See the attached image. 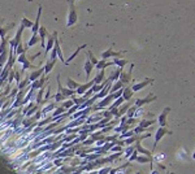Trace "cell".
<instances>
[{"mask_svg": "<svg viewBox=\"0 0 195 174\" xmlns=\"http://www.w3.org/2000/svg\"><path fill=\"white\" fill-rule=\"evenodd\" d=\"M26 70H35V65H34L31 61H29V60L21 65V70L20 71H21V74H23Z\"/></svg>", "mask_w": 195, "mask_h": 174, "instance_id": "d4e9b609", "label": "cell"}, {"mask_svg": "<svg viewBox=\"0 0 195 174\" xmlns=\"http://www.w3.org/2000/svg\"><path fill=\"white\" fill-rule=\"evenodd\" d=\"M135 161L139 162V164H146V162L152 161V157H148V156H146V155H138V157H136Z\"/></svg>", "mask_w": 195, "mask_h": 174, "instance_id": "8d00e7d4", "label": "cell"}, {"mask_svg": "<svg viewBox=\"0 0 195 174\" xmlns=\"http://www.w3.org/2000/svg\"><path fill=\"white\" fill-rule=\"evenodd\" d=\"M125 55V51H120V52H113V48L109 47L107 51H103L101 52V59L103 60H108L109 57H113V59H116V57H119V59H121V56Z\"/></svg>", "mask_w": 195, "mask_h": 174, "instance_id": "5b68a950", "label": "cell"}, {"mask_svg": "<svg viewBox=\"0 0 195 174\" xmlns=\"http://www.w3.org/2000/svg\"><path fill=\"white\" fill-rule=\"evenodd\" d=\"M17 92H18V89H17V87H16V89H13V90H11V94H9V98H16Z\"/></svg>", "mask_w": 195, "mask_h": 174, "instance_id": "91938a15", "label": "cell"}, {"mask_svg": "<svg viewBox=\"0 0 195 174\" xmlns=\"http://www.w3.org/2000/svg\"><path fill=\"white\" fill-rule=\"evenodd\" d=\"M52 98H53V101H55V103H61V101H64V100L66 99L65 96L62 95V94H61V92H60V91H58V90H57V92H56L55 95L52 96Z\"/></svg>", "mask_w": 195, "mask_h": 174, "instance_id": "60d3db41", "label": "cell"}, {"mask_svg": "<svg viewBox=\"0 0 195 174\" xmlns=\"http://www.w3.org/2000/svg\"><path fill=\"white\" fill-rule=\"evenodd\" d=\"M156 121H158V120H148V118H142V120H139V121H138V126L143 127V129L146 130V129H148L150 126H152L154 124H156Z\"/></svg>", "mask_w": 195, "mask_h": 174, "instance_id": "d6986e66", "label": "cell"}, {"mask_svg": "<svg viewBox=\"0 0 195 174\" xmlns=\"http://www.w3.org/2000/svg\"><path fill=\"white\" fill-rule=\"evenodd\" d=\"M122 98L125 101H129L134 98V91L131 90V87H124V92H122Z\"/></svg>", "mask_w": 195, "mask_h": 174, "instance_id": "44dd1931", "label": "cell"}, {"mask_svg": "<svg viewBox=\"0 0 195 174\" xmlns=\"http://www.w3.org/2000/svg\"><path fill=\"white\" fill-rule=\"evenodd\" d=\"M94 86V79L92 81H89V82H86V83H83V85H80V87L76 90V94L77 95H80V96H82L87 90L90 89V87H92Z\"/></svg>", "mask_w": 195, "mask_h": 174, "instance_id": "e0dca14e", "label": "cell"}, {"mask_svg": "<svg viewBox=\"0 0 195 174\" xmlns=\"http://www.w3.org/2000/svg\"><path fill=\"white\" fill-rule=\"evenodd\" d=\"M87 59L90 60V62H91V64L94 65V66L98 64V61H99V60H98L94 55H92V52H91V51H87Z\"/></svg>", "mask_w": 195, "mask_h": 174, "instance_id": "681fc988", "label": "cell"}, {"mask_svg": "<svg viewBox=\"0 0 195 174\" xmlns=\"http://www.w3.org/2000/svg\"><path fill=\"white\" fill-rule=\"evenodd\" d=\"M30 85V81H29V77H25L23 79H21V82L17 85V89L18 90H23V89H26V87Z\"/></svg>", "mask_w": 195, "mask_h": 174, "instance_id": "f35d334b", "label": "cell"}, {"mask_svg": "<svg viewBox=\"0 0 195 174\" xmlns=\"http://www.w3.org/2000/svg\"><path fill=\"white\" fill-rule=\"evenodd\" d=\"M33 23H34V22H33L31 20H29L26 16H23V17L21 18V25H20V26L23 27V29H30V30H31Z\"/></svg>", "mask_w": 195, "mask_h": 174, "instance_id": "1f68e13d", "label": "cell"}, {"mask_svg": "<svg viewBox=\"0 0 195 174\" xmlns=\"http://www.w3.org/2000/svg\"><path fill=\"white\" fill-rule=\"evenodd\" d=\"M136 141H138L136 135H133V137H130V138L124 139V146H131V144H134Z\"/></svg>", "mask_w": 195, "mask_h": 174, "instance_id": "7dc6e473", "label": "cell"}, {"mask_svg": "<svg viewBox=\"0 0 195 174\" xmlns=\"http://www.w3.org/2000/svg\"><path fill=\"white\" fill-rule=\"evenodd\" d=\"M21 71L20 70H14V82H16V83L18 85L20 82H21Z\"/></svg>", "mask_w": 195, "mask_h": 174, "instance_id": "11a10c76", "label": "cell"}, {"mask_svg": "<svg viewBox=\"0 0 195 174\" xmlns=\"http://www.w3.org/2000/svg\"><path fill=\"white\" fill-rule=\"evenodd\" d=\"M53 37H55V44H53V48H55L56 52H57V57L60 59L61 62H65L64 55H62V51H61V47H60V42H58V33L53 31Z\"/></svg>", "mask_w": 195, "mask_h": 174, "instance_id": "8fae6325", "label": "cell"}, {"mask_svg": "<svg viewBox=\"0 0 195 174\" xmlns=\"http://www.w3.org/2000/svg\"><path fill=\"white\" fill-rule=\"evenodd\" d=\"M146 114H147V113H146L142 108H136L135 114H134V118H136V120H139V118H144V117H146Z\"/></svg>", "mask_w": 195, "mask_h": 174, "instance_id": "bcb514c9", "label": "cell"}, {"mask_svg": "<svg viewBox=\"0 0 195 174\" xmlns=\"http://www.w3.org/2000/svg\"><path fill=\"white\" fill-rule=\"evenodd\" d=\"M130 103H126V104H122L121 107H119V114H117V118H120V117H122V116L126 113V110L129 109V107H130Z\"/></svg>", "mask_w": 195, "mask_h": 174, "instance_id": "e575fe53", "label": "cell"}, {"mask_svg": "<svg viewBox=\"0 0 195 174\" xmlns=\"http://www.w3.org/2000/svg\"><path fill=\"white\" fill-rule=\"evenodd\" d=\"M39 42H41V38H39L38 34H31V38H30V40L26 43V46H27L29 48H31V47H34L35 44H38Z\"/></svg>", "mask_w": 195, "mask_h": 174, "instance_id": "4316f807", "label": "cell"}, {"mask_svg": "<svg viewBox=\"0 0 195 174\" xmlns=\"http://www.w3.org/2000/svg\"><path fill=\"white\" fill-rule=\"evenodd\" d=\"M111 166H103L100 170H98V174H109Z\"/></svg>", "mask_w": 195, "mask_h": 174, "instance_id": "9f6ffc18", "label": "cell"}, {"mask_svg": "<svg viewBox=\"0 0 195 174\" xmlns=\"http://www.w3.org/2000/svg\"><path fill=\"white\" fill-rule=\"evenodd\" d=\"M77 110H80V105H76V104H74L72 108L68 109L66 112H68V114H69V116H72V114H74V113L77 112Z\"/></svg>", "mask_w": 195, "mask_h": 174, "instance_id": "db71d44e", "label": "cell"}, {"mask_svg": "<svg viewBox=\"0 0 195 174\" xmlns=\"http://www.w3.org/2000/svg\"><path fill=\"white\" fill-rule=\"evenodd\" d=\"M190 155H189V152L186 151L185 148H181L179 149V152L177 153V157L179 158V160H182V161H190Z\"/></svg>", "mask_w": 195, "mask_h": 174, "instance_id": "4dcf8cb0", "label": "cell"}, {"mask_svg": "<svg viewBox=\"0 0 195 174\" xmlns=\"http://www.w3.org/2000/svg\"><path fill=\"white\" fill-rule=\"evenodd\" d=\"M14 81V69L12 68L11 70H9V74H8V78H7V82L9 85H12V82Z\"/></svg>", "mask_w": 195, "mask_h": 174, "instance_id": "f5cc1de1", "label": "cell"}, {"mask_svg": "<svg viewBox=\"0 0 195 174\" xmlns=\"http://www.w3.org/2000/svg\"><path fill=\"white\" fill-rule=\"evenodd\" d=\"M44 74V66H42V68H38V69H35V70H33L30 74H29L27 77H29V81H30V83L31 82H34V81H37L38 78H41V77Z\"/></svg>", "mask_w": 195, "mask_h": 174, "instance_id": "7c38bea8", "label": "cell"}, {"mask_svg": "<svg viewBox=\"0 0 195 174\" xmlns=\"http://www.w3.org/2000/svg\"><path fill=\"white\" fill-rule=\"evenodd\" d=\"M52 164L55 165L56 168H58V166H62L64 165V160H62L61 157H55L53 158V161H52Z\"/></svg>", "mask_w": 195, "mask_h": 174, "instance_id": "f907efd6", "label": "cell"}, {"mask_svg": "<svg viewBox=\"0 0 195 174\" xmlns=\"http://www.w3.org/2000/svg\"><path fill=\"white\" fill-rule=\"evenodd\" d=\"M170 110H172V108H170V107H165V108L163 109V112L159 114V117H158V124H159V126H161V127H168V121H167V118H168V114H169Z\"/></svg>", "mask_w": 195, "mask_h": 174, "instance_id": "277c9868", "label": "cell"}, {"mask_svg": "<svg viewBox=\"0 0 195 174\" xmlns=\"http://www.w3.org/2000/svg\"><path fill=\"white\" fill-rule=\"evenodd\" d=\"M124 87H125V85H124L120 79L116 81V82H113V83H112V87H111V90H109V94H113V92H116V91L124 89Z\"/></svg>", "mask_w": 195, "mask_h": 174, "instance_id": "484cf974", "label": "cell"}, {"mask_svg": "<svg viewBox=\"0 0 195 174\" xmlns=\"http://www.w3.org/2000/svg\"><path fill=\"white\" fill-rule=\"evenodd\" d=\"M74 2H76V0H74Z\"/></svg>", "mask_w": 195, "mask_h": 174, "instance_id": "03108f58", "label": "cell"}, {"mask_svg": "<svg viewBox=\"0 0 195 174\" xmlns=\"http://www.w3.org/2000/svg\"><path fill=\"white\" fill-rule=\"evenodd\" d=\"M86 46H87V44H82V46H78V47H77V50H76V51L73 52V54H72V55L69 56V59H68V60H65V62H64V64H65V65H69V64H70V61H72L73 59H76V57H77V55L80 54V52H81L82 50H83V48H85Z\"/></svg>", "mask_w": 195, "mask_h": 174, "instance_id": "7402d4cb", "label": "cell"}, {"mask_svg": "<svg viewBox=\"0 0 195 174\" xmlns=\"http://www.w3.org/2000/svg\"><path fill=\"white\" fill-rule=\"evenodd\" d=\"M134 66H135L134 64H130V66H129V71H122V70H121V74H120V78H119V79L122 82L124 85H128L129 82L133 79V77H131V75H133V69H134Z\"/></svg>", "mask_w": 195, "mask_h": 174, "instance_id": "8992f818", "label": "cell"}, {"mask_svg": "<svg viewBox=\"0 0 195 174\" xmlns=\"http://www.w3.org/2000/svg\"><path fill=\"white\" fill-rule=\"evenodd\" d=\"M173 133L168 130V127H161L159 126V129L156 130V134H155V142H154V146H152V149H151V152H155L156 151V147H158L159 142L161 141V139L165 137V135H172Z\"/></svg>", "mask_w": 195, "mask_h": 174, "instance_id": "7a4b0ae2", "label": "cell"}, {"mask_svg": "<svg viewBox=\"0 0 195 174\" xmlns=\"http://www.w3.org/2000/svg\"><path fill=\"white\" fill-rule=\"evenodd\" d=\"M112 62H113V65H116V66H119L120 69H122V68L128 64V61H126L125 59H119V57H116V59H113L112 60Z\"/></svg>", "mask_w": 195, "mask_h": 174, "instance_id": "d590c367", "label": "cell"}, {"mask_svg": "<svg viewBox=\"0 0 195 174\" xmlns=\"http://www.w3.org/2000/svg\"><path fill=\"white\" fill-rule=\"evenodd\" d=\"M56 104H57V103H55V101H48L47 104L43 105L42 109H41L42 116H48V113H52L53 109L56 108Z\"/></svg>", "mask_w": 195, "mask_h": 174, "instance_id": "5bb4252c", "label": "cell"}, {"mask_svg": "<svg viewBox=\"0 0 195 174\" xmlns=\"http://www.w3.org/2000/svg\"><path fill=\"white\" fill-rule=\"evenodd\" d=\"M46 81H47V77L43 74L41 78H38L37 81H34V82H31L30 83V87L33 90H39V89H42V87H44V83H46Z\"/></svg>", "mask_w": 195, "mask_h": 174, "instance_id": "2e32d148", "label": "cell"}, {"mask_svg": "<svg viewBox=\"0 0 195 174\" xmlns=\"http://www.w3.org/2000/svg\"><path fill=\"white\" fill-rule=\"evenodd\" d=\"M165 158H167V155H165L164 152H161V153H156L155 156H152V161H156V162H161V161H164Z\"/></svg>", "mask_w": 195, "mask_h": 174, "instance_id": "b9f144b4", "label": "cell"}, {"mask_svg": "<svg viewBox=\"0 0 195 174\" xmlns=\"http://www.w3.org/2000/svg\"><path fill=\"white\" fill-rule=\"evenodd\" d=\"M29 50V47L26 44H22V42L20 43V44L16 47V50H14V54H16L17 56L22 55V54H26V51Z\"/></svg>", "mask_w": 195, "mask_h": 174, "instance_id": "d6a6232c", "label": "cell"}, {"mask_svg": "<svg viewBox=\"0 0 195 174\" xmlns=\"http://www.w3.org/2000/svg\"><path fill=\"white\" fill-rule=\"evenodd\" d=\"M50 60H56V57H57V52H56V50L55 48H52L51 50V52H50Z\"/></svg>", "mask_w": 195, "mask_h": 174, "instance_id": "6f0895ef", "label": "cell"}, {"mask_svg": "<svg viewBox=\"0 0 195 174\" xmlns=\"http://www.w3.org/2000/svg\"><path fill=\"white\" fill-rule=\"evenodd\" d=\"M25 30L23 27L20 26L17 29V33H16V35H14L13 39H9V47L12 48V50H16V47L21 43V38H22V31Z\"/></svg>", "mask_w": 195, "mask_h": 174, "instance_id": "52a82bcc", "label": "cell"}, {"mask_svg": "<svg viewBox=\"0 0 195 174\" xmlns=\"http://www.w3.org/2000/svg\"><path fill=\"white\" fill-rule=\"evenodd\" d=\"M154 82H155L154 78H144L142 82H138V83H135V85L131 86V90H133L134 92H138V91L144 89V87H147L150 83H154Z\"/></svg>", "mask_w": 195, "mask_h": 174, "instance_id": "30bf717a", "label": "cell"}, {"mask_svg": "<svg viewBox=\"0 0 195 174\" xmlns=\"http://www.w3.org/2000/svg\"><path fill=\"white\" fill-rule=\"evenodd\" d=\"M111 65H113V62L112 61H107V60H101V61H98V64L95 65V68L98 70H104L105 68H108V66H111Z\"/></svg>", "mask_w": 195, "mask_h": 174, "instance_id": "f546056e", "label": "cell"}, {"mask_svg": "<svg viewBox=\"0 0 195 174\" xmlns=\"http://www.w3.org/2000/svg\"><path fill=\"white\" fill-rule=\"evenodd\" d=\"M142 141H136L135 142V149L138 151V153H140V155H146V156H148V157H152V152L151 151H148V149H146L143 146H142V143H140Z\"/></svg>", "mask_w": 195, "mask_h": 174, "instance_id": "ac0fdd59", "label": "cell"}, {"mask_svg": "<svg viewBox=\"0 0 195 174\" xmlns=\"http://www.w3.org/2000/svg\"><path fill=\"white\" fill-rule=\"evenodd\" d=\"M135 174H143V173H142V172H136Z\"/></svg>", "mask_w": 195, "mask_h": 174, "instance_id": "be15d7a7", "label": "cell"}, {"mask_svg": "<svg viewBox=\"0 0 195 174\" xmlns=\"http://www.w3.org/2000/svg\"><path fill=\"white\" fill-rule=\"evenodd\" d=\"M105 79H107V78H105L104 70H99V73H98L96 77L94 78V85H100V83H103Z\"/></svg>", "mask_w": 195, "mask_h": 174, "instance_id": "f1b7e54d", "label": "cell"}, {"mask_svg": "<svg viewBox=\"0 0 195 174\" xmlns=\"http://www.w3.org/2000/svg\"><path fill=\"white\" fill-rule=\"evenodd\" d=\"M66 87H68V89H70V90H77L78 87H80V83L76 82V81H73L72 78L68 77V78H66Z\"/></svg>", "mask_w": 195, "mask_h": 174, "instance_id": "836d02e7", "label": "cell"}, {"mask_svg": "<svg viewBox=\"0 0 195 174\" xmlns=\"http://www.w3.org/2000/svg\"><path fill=\"white\" fill-rule=\"evenodd\" d=\"M94 68H95V66L91 64L90 60H89V59H86V61L83 62V70L86 71V75H87V77H90V75H91V71L94 70Z\"/></svg>", "mask_w": 195, "mask_h": 174, "instance_id": "83f0119b", "label": "cell"}, {"mask_svg": "<svg viewBox=\"0 0 195 174\" xmlns=\"http://www.w3.org/2000/svg\"><path fill=\"white\" fill-rule=\"evenodd\" d=\"M138 155H139V153H138V151L135 149V151L130 155V157L128 158V160H129V161H135V160H136V157H138Z\"/></svg>", "mask_w": 195, "mask_h": 174, "instance_id": "680465c9", "label": "cell"}, {"mask_svg": "<svg viewBox=\"0 0 195 174\" xmlns=\"http://www.w3.org/2000/svg\"><path fill=\"white\" fill-rule=\"evenodd\" d=\"M156 99V95L152 94V92H150L147 96H144V98H136L135 101H134V105L135 107H138V108H142L144 104H148V103H152V101H155Z\"/></svg>", "mask_w": 195, "mask_h": 174, "instance_id": "3957f363", "label": "cell"}, {"mask_svg": "<svg viewBox=\"0 0 195 174\" xmlns=\"http://www.w3.org/2000/svg\"><path fill=\"white\" fill-rule=\"evenodd\" d=\"M53 44H55V37H53V33H52V34H48V35H47L46 48H44V55H46V57L48 56V54H50L51 50L53 48Z\"/></svg>", "mask_w": 195, "mask_h": 174, "instance_id": "4fadbf2b", "label": "cell"}, {"mask_svg": "<svg viewBox=\"0 0 195 174\" xmlns=\"http://www.w3.org/2000/svg\"><path fill=\"white\" fill-rule=\"evenodd\" d=\"M121 70L122 69H120V68H117L116 70H113L112 73L109 74V77H107V79H108L109 82H116V81H119V78H120V74H121Z\"/></svg>", "mask_w": 195, "mask_h": 174, "instance_id": "603a6c76", "label": "cell"}, {"mask_svg": "<svg viewBox=\"0 0 195 174\" xmlns=\"http://www.w3.org/2000/svg\"><path fill=\"white\" fill-rule=\"evenodd\" d=\"M134 151H135V146H134V144H131V146H126L125 152L122 153V155H124V157H125V158H129V157H130V155L133 153Z\"/></svg>", "mask_w": 195, "mask_h": 174, "instance_id": "74e56055", "label": "cell"}, {"mask_svg": "<svg viewBox=\"0 0 195 174\" xmlns=\"http://www.w3.org/2000/svg\"><path fill=\"white\" fill-rule=\"evenodd\" d=\"M27 60H29V57L26 56V54H22V55H20V56H17V60H16V61L18 62V64H21V65H22L23 62H26Z\"/></svg>", "mask_w": 195, "mask_h": 174, "instance_id": "816d5d0a", "label": "cell"}, {"mask_svg": "<svg viewBox=\"0 0 195 174\" xmlns=\"http://www.w3.org/2000/svg\"><path fill=\"white\" fill-rule=\"evenodd\" d=\"M151 174H165V173L164 172L161 173L160 170H158V169H156V170H155V169H151Z\"/></svg>", "mask_w": 195, "mask_h": 174, "instance_id": "94428289", "label": "cell"}, {"mask_svg": "<svg viewBox=\"0 0 195 174\" xmlns=\"http://www.w3.org/2000/svg\"><path fill=\"white\" fill-rule=\"evenodd\" d=\"M136 108H138V107H135L134 104H133V105H130V107H129V109L126 110L125 116H126V117H128V118H133V117H134V114H135V110H136Z\"/></svg>", "mask_w": 195, "mask_h": 174, "instance_id": "ab89813d", "label": "cell"}, {"mask_svg": "<svg viewBox=\"0 0 195 174\" xmlns=\"http://www.w3.org/2000/svg\"><path fill=\"white\" fill-rule=\"evenodd\" d=\"M78 14L74 5V0H69V9H68V17H66V27H72L77 23Z\"/></svg>", "mask_w": 195, "mask_h": 174, "instance_id": "6da1fadb", "label": "cell"}, {"mask_svg": "<svg viewBox=\"0 0 195 174\" xmlns=\"http://www.w3.org/2000/svg\"><path fill=\"white\" fill-rule=\"evenodd\" d=\"M57 90L65 96V98H72V96L76 95V90H70L68 87H62L61 86V81H60V75H57Z\"/></svg>", "mask_w": 195, "mask_h": 174, "instance_id": "ba28073f", "label": "cell"}, {"mask_svg": "<svg viewBox=\"0 0 195 174\" xmlns=\"http://www.w3.org/2000/svg\"><path fill=\"white\" fill-rule=\"evenodd\" d=\"M122 149H124L122 144H117V143H116V144H113V146L111 147L109 151L113 152V153H121V152H122Z\"/></svg>", "mask_w": 195, "mask_h": 174, "instance_id": "ee69618b", "label": "cell"}, {"mask_svg": "<svg viewBox=\"0 0 195 174\" xmlns=\"http://www.w3.org/2000/svg\"><path fill=\"white\" fill-rule=\"evenodd\" d=\"M55 64H56V60H50V59L47 60V62L44 64V75H46V77L52 71V69H53V66H55Z\"/></svg>", "mask_w": 195, "mask_h": 174, "instance_id": "cb8c5ba5", "label": "cell"}, {"mask_svg": "<svg viewBox=\"0 0 195 174\" xmlns=\"http://www.w3.org/2000/svg\"><path fill=\"white\" fill-rule=\"evenodd\" d=\"M125 103V99L121 96V98H119V99H116V100H113V103L111 104V107H115V108H119V107H121Z\"/></svg>", "mask_w": 195, "mask_h": 174, "instance_id": "c3c4849f", "label": "cell"}, {"mask_svg": "<svg viewBox=\"0 0 195 174\" xmlns=\"http://www.w3.org/2000/svg\"><path fill=\"white\" fill-rule=\"evenodd\" d=\"M65 112H66V109L64 107H56L55 109H53V112L51 113V116L52 117H57V116H60V114L65 113Z\"/></svg>", "mask_w": 195, "mask_h": 174, "instance_id": "7bdbcfd3", "label": "cell"}, {"mask_svg": "<svg viewBox=\"0 0 195 174\" xmlns=\"http://www.w3.org/2000/svg\"><path fill=\"white\" fill-rule=\"evenodd\" d=\"M44 91H46V87H42V89L37 90V94H35V103L38 105H41L43 103V98H44Z\"/></svg>", "mask_w": 195, "mask_h": 174, "instance_id": "ffe728a7", "label": "cell"}, {"mask_svg": "<svg viewBox=\"0 0 195 174\" xmlns=\"http://www.w3.org/2000/svg\"><path fill=\"white\" fill-rule=\"evenodd\" d=\"M3 22V18H0V40L4 39V38L7 37V34L9 30H12V29L16 26V23L14 22H11V23H5V25H2Z\"/></svg>", "mask_w": 195, "mask_h": 174, "instance_id": "9c48e42d", "label": "cell"}, {"mask_svg": "<svg viewBox=\"0 0 195 174\" xmlns=\"http://www.w3.org/2000/svg\"><path fill=\"white\" fill-rule=\"evenodd\" d=\"M41 16H42V5H39L38 13H37V18H35V21H34V23H33V27H31V33L33 34H37L38 30H39V27H41Z\"/></svg>", "mask_w": 195, "mask_h": 174, "instance_id": "9a60e30c", "label": "cell"}, {"mask_svg": "<svg viewBox=\"0 0 195 174\" xmlns=\"http://www.w3.org/2000/svg\"><path fill=\"white\" fill-rule=\"evenodd\" d=\"M165 174H174L173 172H170V173H165Z\"/></svg>", "mask_w": 195, "mask_h": 174, "instance_id": "e7e4bbea", "label": "cell"}, {"mask_svg": "<svg viewBox=\"0 0 195 174\" xmlns=\"http://www.w3.org/2000/svg\"><path fill=\"white\" fill-rule=\"evenodd\" d=\"M191 158H193V160L195 161V149H194V152H193V155H191Z\"/></svg>", "mask_w": 195, "mask_h": 174, "instance_id": "6125c7cd", "label": "cell"}, {"mask_svg": "<svg viewBox=\"0 0 195 174\" xmlns=\"http://www.w3.org/2000/svg\"><path fill=\"white\" fill-rule=\"evenodd\" d=\"M73 105H74V103H73V99L70 98V99H65L64 101H61V107H64L66 110L69 109V108H72Z\"/></svg>", "mask_w": 195, "mask_h": 174, "instance_id": "f6af8a7d", "label": "cell"}]
</instances>
